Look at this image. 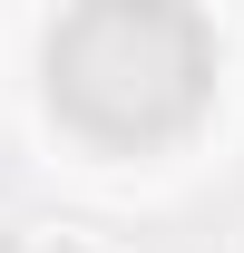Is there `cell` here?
I'll return each instance as SVG.
<instances>
[{"instance_id":"2","label":"cell","mask_w":244,"mask_h":253,"mask_svg":"<svg viewBox=\"0 0 244 253\" xmlns=\"http://www.w3.org/2000/svg\"><path fill=\"white\" fill-rule=\"evenodd\" d=\"M30 234L39 224H0V253H30Z\"/></svg>"},{"instance_id":"1","label":"cell","mask_w":244,"mask_h":253,"mask_svg":"<svg viewBox=\"0 0 244 253\" xmlns=\"http://www.w3.org/2000/svg\"><path fill=\"white\" fill-rule=\"evenodd\" d=\"M30 253H118V244H108L98 224H39V234H30Z\"/></svg>"}]
</instances>
